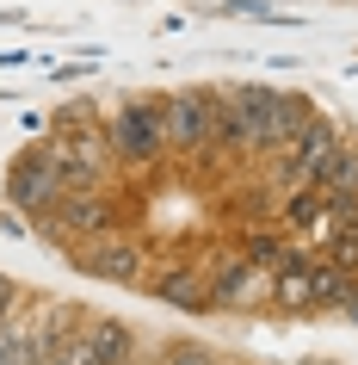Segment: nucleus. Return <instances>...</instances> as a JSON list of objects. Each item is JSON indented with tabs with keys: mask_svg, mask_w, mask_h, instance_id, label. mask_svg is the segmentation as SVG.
I'll return each mask as SVG.
<instances>
[{
	"mask_svg": "<svg viewBox=\"0 0 358 365\" xmlns=\"http://www.w3.org/2000/svg\"><path fill=\"white\" fill-rule=\"evenodd\" d=\"M112 155H117V168H154L161 161V149H167V136H161V99H130L124 112H112Z\"/></svg>",
	"mask_w": 358,
	"mask_h": 365,
	"instance_id": "obj_1",
	"label": "nucleus"
},
{
	"mask_svg": "<svg viewBox=\"0 0 358 365\" xmlns=\"http://www.w3.org/2000/svg\"><path fill=\"white\" fill-rule=\"evenodd\" d=\"M117 198L112 192H62L50 211L38 217L43 235H56V242H99V235L117 230Z\"/></svg>",
	"mask_w": 358,
	"mask_h": 365,
	"instance_id": "obj_2",
	"label": "nucleus"
},
{
	"mask_svg": "<svg viewBox=\"0 0 358 365\" xmlns=\"http://www.w3.org/2000/svg\"><path fill=\"white\" fill-rule=\"evenodd\" d=\"M6 198H13V211H31L43 217L50 205L62 198V155L56 143H43V149H25L13 168H6Z\"/></svg>",
	"mask_w": 358,
	"mask_h": 365,
	"instance_id": "obj_3",
	"label": "nucleus"
},
{
	"mask_svg": "<svg viewBox=\"0 0 358 365\" xmlns=\"http://www.w3.org/2000/svg\"><path fill=\"white\" fill-rule=\"evenodd\" d=\"M161 136H167L173 155L210 149V136H216V99H210V87H198V93H167V99H161Z\"/></svg>",
	"mask_w": 358,
	"mask_h": 365,
	"instance_id": "obj_4",
	"label": "nucleus"
},
{
	"mask_svg": "<svg viewBox=\"0 0 358 365\" xmlns=\"http://www.w3.org/2000/svg\"><path fill=\"white\" fill-rule=\"evenodd\" d=\"M334 149H339V130L315 112V118H309V124H302V130L278 149V180H284V186H315Z\"/></svg>",
	"mask_w": 358,
	"mask_h": 365,
	"instance_id": "obj_5",
	"label": "nucleus"
},
{
	"mask_svg": "<svg viewBox=\"0 0 358 365\" xmlns=\"http://www.w3.org/2000/svg\"><path fill=\"white\" fill-rule=\"evenodd\" d=\"M142 260H149V254L136 248V242H112V235H99V242H87V248H75V267L87 272V279H105V285H142V279H149Z\"/></svg>",
	"mask_w": 358,
	"mask_h": 365,
	"instance_id": "obj_6",
	"label": "nucleus"
},
{
	"mask_svg": "<svg viewBox=\"0 0 358 365\" xmlns=\"http://www.w3.org/2000/svg\"><path fill=\"white\" fill-rule=\"evenodd\" d=\"M204 285H210V309H247L260 297V267H247L241 248H223V254H210Z\"/></svg>",
	"mask_w": 358,
	"mask_h": 365,
	"instance_id": "obj_7",
	"label": "nucleus"
},
{
	"mask_svg": "<svg viewBox=\"0 0 358 365\" xmlns=\"http://www.w3.org/2000/svg\"><path fill=\"white\" fill-rule=\"evenodd\" d=\"M43 309L50 304H13L0 322V365H38L43 359Z\"/></svg>",
	"mask_w": 358,
	"mask_h": 365,
	"instance_id": "obj_8",
	"label": "nucleus"
},
{
	"mask_svg": "<svg viewBox=\"0 0 358 365\" xmlns=\"http://www.w3.org/2000/svg\"><path fill=\"white\" fill-rule=\"evenodd\" d=\"M309 118H315V106H309L302 93H272V87H260V149L278 155Z\"/></svg>",
	"mask_w": 358,
	"mask_h": 365,
	"instance_id": "obj_9",
	"label": "nucleus"
},
{
	"mask_svg": "<svg viewBox=\"0 0 358 365\" xmlns=\"http://www.w3.org/2000/svg\"><path fill=\"white\" fill-rule=\"evenodd\" d=\"M142 285L173 309H210V285H204V272H198V260H173L167 272H154Z\"/></svg>",
	"mask_w": 358,
	"mask_h": 365,
	"instance_id": "obj_10",
	"label": "nucleus"
},
{
	"mask_svg": "<svg viewBox=\"0 0 358 365\" xmlns=\"http://www.w3.org/2000/svg\"><path fill=\"white\" fill-rule=\"evenodd\" d=\"M87 341H93V359H99V365H136V359H142L136 328H130V322H117V316H105V322H87Z\"/></svg>",
	"mask_w": 358,
	"mask_h": 365,
	"instance_id": "obj_11",
	"label": "nucleus"
},
{
	"mask_svg": "<svg viewBox=\"0 0 358 365\" xmlns=\"http://www.w3.org/2000/svg\"><path fill=\"white\" fill-rule=\"evenodd\" d=\"M321 217H327V192L321 186H290V198H284V211H278L284 230H315Z\"/></svg>",
	"mask_w": 358,
	"mask_h": 365,
	"instance_id": "obj_12",
	"label": "nucleus"
},
{
	"mask_svg": "<svg viewBox=\"0 0 358 365\" xmlns=\"http://www.w3.org/2000/svg\"><path fill=\"white\" fill-rule=\"evenodd\" d=\"M284 254H290V242H284L278 230H247L241 235V260H247V267H260V272H278Z\"/></svg>",
	"mask_w": 358,
	"mask_h": 365,
	"instance_id": "obj_13",
	"label": "nucleus"
},
{
	"mask_svg": "<svg viewBox=\"0 0 358 365\" xmlns=\"http://www.w3.org/2000/svg\"><path fill=\"white\" fill-rule=\"evenodd\" d=\"M327 260H334V267H346V272H358V217L352 223H327Z\"/></svg>",
	"mask_w": 358,
	"mask_h": 365,
	"instance_id": "obj_14",
	"label": "nucleus"
},
{
	"mask_svg": "<svg viewBox=\"0 0 358 365\" xmlns=\"http://www.w3.org/2000/svg\"><path fill=\"white\" fill-rule=\"evenodd\" d=\"M161 365H216V353H210V346H198V341H173Z\"/></svg>",
	"mask_w": 358,
	"mask_h": 365,
	"instance_id": "obj_15",
	"label": "nucleus"
},
{
	"mask_svg": "<svg viewBox=\"0 0 358 365\" xmlns=\"http://www.w3.org/2000/svg\"><path fill=\"white\" fill-rule=\"evenodd\" d=\"M19 297H25V291H19V285H13V279H6V272H0V322H6V309L19 304Z\"/></svg>",
	"mask_w": 358,
	"mask_h": 365,
	"instance_id": "obj_16",
	"label": "nucleus"
},
{
	"mask_svg": "<svg viewBox=\"0 0 358 365\" xmlns=\"http://www.w3.org/2000/svg\"><path fill=\"white\" fill-rule=\"evenodd\" d=\"M339 316H346V322H358V285L346 291V304H339Z\"/></svg>",
	"mask_w": 358,
	"mask_h": 365,
	"instance_id": "obj_17",
	"label": "nucleus"
},
{
	"mask_svg": "<svg viewBox=\"0 0 358 365\" xmlns=\"http://www.w3.org/2000/svg\"><path fill=\"white\" fill-rule=\"evenodd\" d=\"M38 365H68V359H62V353H43V359Z\"/></svg>",
	"mask_w": 358,
	"mask_h": 365,
	"instance_id": "obj_18",
	"label": "nucleus"
}]
</instances>
